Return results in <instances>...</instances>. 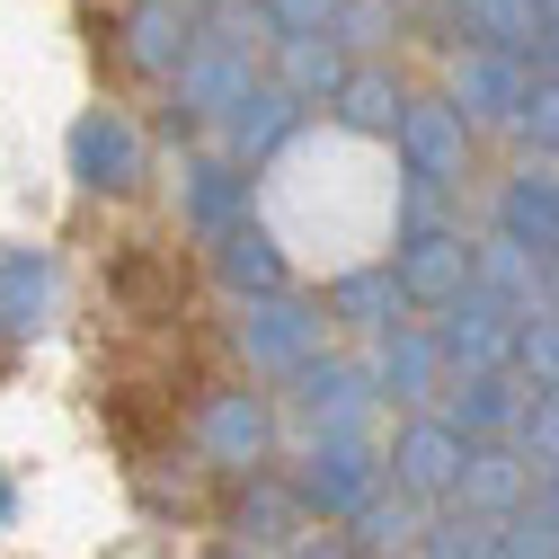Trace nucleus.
Returning <instances> with one entry per match:
<instances>
[{
	"label": "nucleus",
	"instance_id": "obj_1",
	"mask_svg": "<svg viewBox=\"0 0 559 559\" xmlns=\"http://www.w3.org/2000/svg\"><path fill=\"white\" fill-rule=\"evenodd\" d=\"M258 223L302 275H356L400 240V160L356 124H302L258 169Z\"/></svg>",
	"mask_w": 559,
	"mask_h": 559
}]
</instances>
